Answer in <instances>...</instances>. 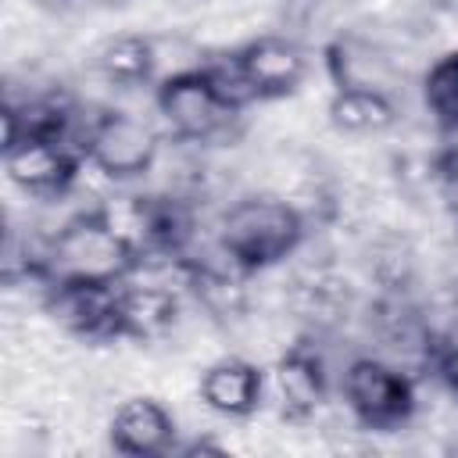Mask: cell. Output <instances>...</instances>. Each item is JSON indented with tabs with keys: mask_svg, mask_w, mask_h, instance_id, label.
Instances as JSON below:
<instances>
[{
	"mask_svg": "<svg viewBox=\"0 0 458 458\" xmlns=\"http://www.w3.org/2000/svg\"><path fill=\"white\" fill-rule=\"evenodd\" d=\"M140 250L122 236V229L107 218V211L75 215L61 225V233L47 243L43 258L32 272L43 286L54 283H125L140 265Z\"/></svg>",
	"mask_w": 458,
	"mask_h": 458,
	"instance_id": "cell-1",
	"label": "cell"
},
{
	"mask_svg": "<svg viewBox=\"0 0 458 458\" xmlns=\"http://www.w3.org/2000/svg\"><path fill=\"white\" fill-rule=\"evenodd\" d=\"M272 394L286 422H308L326 401L322 358L308 347H290L272 369Z\"/></svg>",
	"mask_w": 458,
	"mask_h": 458,
	"instance_id": "cell-10",
	"label": "cell"
},
{
	"mask_svg": "<svg viewBox=\"0 0 458 458\" xmlns=\"http://www.w3.org/2000/svg\"><path fill=\"white\" fill-rule=\"evenodd\" d=\"M344 401L351 408V415L376 433H390L401 429L411 415H415V383L408 379V372H401L397 365L383 361V358H354L344 369Z\"/></svg>",
	"mask_w": 458,
	"mask_h": 458,
	"instance_id": "cell-4",
	"label": "cell"
},
{
	"mask_svg": "<svg viewBox=\"0 0 458 458\" xmlns=\"http://www.w3.org/2000/svg\"><path fill=\"white\" fill-rule=\"evenodd\" d=\"M200 401L225 419H247L265 401V372L243 358H222L200 372Z\"/></svg>",
	"mask_w": 458,
	"mask_h": 458,
	"instance_id": "cell-9",
	"label": "cell"
},
{
	"mask_svg": "<svg viewBox=\"0 0 458 458\" xmlns=\"http://www.w3.org/2000/svg\"><path fill=\"white\" fill-rule=\"evenodd\" d=\"M154 43L147 36H136V32H122V36H111L100 54H97V68L118 82V86H140V82H150L154 75Z\"/></svg>",
	"mask_w": 458,
	"mask_h": 458,
	"instance_id": "cell-15",
	"label": "cell"
},
{
	"mask_svg": "<svg viewBox=\"0 0 458 458\" xmlns=\"http://www.w3.org/2000/svg\"><path fill=\"white\" fill-rule=\"evenodd\" d=\"M122 286L125 283H54L47 286V311L79 340H122Z\"/></svg>",
	"mask_w": 458,
	"mask_h": 458,
	"instance_id": "cell-7",
	"label": "cell"
},
{
	"mask_svg": "<svg viewBox=\"0 0 458 458\" xmlns=\"http://www.w3.org/2000/svg\"><path fill=\"white\" fill-rule=\"evenodd\" d=\"M82 157H86L82 147L72 143L68 136H21L4 147L7 179L32 197L68 193L79 175Z\"/></svg>",
	"mask_w": 458,
	"mask_h": 458,
	"instance_id": "cell-6",
	"label": "cell"
},
{
	"mask_svg": "<svg viewBox=\"0 0 458 458\" xmlns=\"http://www.w3.org/2000/svg\"><path fill=\"white\" fill-rule=\"evenodd\" d=\"M326 64L336 89H386V61L369 43L336 39L326 50Z\"/></svg>",
	"mask_w": 458,
	"mask_h": 458,
	"instance_id": "cell-14",
	"label": "cell"
},
{
	"mask_svg": "<svg viewBox=\"0 0 458 458\" xmlns=\"http://www.w3.org/2000/svg\"><path fill=\"white\" fill-rule=\"evenodd\" d=\"M100 4H129V0H100Z\"/></svg>",
	"mask_w": 458,
	"mask_h": 458,
	"instance_id": "cell-19",
	"label": "cell"
},
{
	"mask_svg": "<svg viewBox=\"0 0 458 458\" xmlns=\"http://www.w3.org/2000/svg\"><path fill=\"white\" fill-rule=\"evenodd\" d=\"M422 100L433 122L447 132H458V50L444 54L422 79Z\"/></svg>",
	"mask_w": 458,
	"mask_h": 458,
	"instance_id": "cell-16",
	"label": "cell"
},
{
	"mask_svg": "<svg viewBox=\"0 0 458 458\" xmlns=\"http://www.w3.org/2000/svg\"><path fill=\"white\" fill-rule=\"evenodd\" d=\"M157 150H161L157 132L143 118H132L125 111H104L82 132L86 161L111 179H136L150 172Z\"/></svg>",
	"mask_w": 458,
	"mask_h": 458,
	"instance_id": "cell-5",
	"label": "cell"
},
{
	"mask_svg": "<svg viewBox=\"0 0 458 458\" xmlns=\"http://www.w3.org/2000/svg\"><path fill=\"white\" fill-rule=\"evenodd\" d=\"M157 111L165 125L190 143H208L229 132V125L240 118V107L218 89L215 75L208 64L200 68H182L168 75L157 86Z\"/></svg>",
	"mask_w": 458,
	"mask_h": 458,
	"instance_id": "cell-3",
	"label": "cell"
},
{
	"mask_svg": "<svg viewBox=\"0 0 458 458\" xmlns=\"http://www.w3.org/2000/svg\"><path fill=\"white\" fill-rule=\"evenodd\" d=\"M179 318V297L165 286H122V340H157Z\"/></svg>",
	"mask_w": 458,
	"mask_h": 458,
	"instance_id": "cell-12",
	"label": "cell"
},
{
	"mask_svg": "<svg viewBox=\"0 0 458 458\" xmlns=\"http://www.w3.org/2000/svg\"><path fill=\"white\" fill-rule=\"evenodd\" d=\"M333 129L351 132V136H369L383 132L397 122V104L386 89H333L329 107H326Z\"/></svg>",
	"mask_w": 458,
	"mask_h": 458,
	"instance_id": "cell-13",
	"label": "cell"
},
{
	"mask_svg": "<svg viewBox=\"0 0 458 458\" xmlns=\"http://www.w3.org/2000/svg\"><path fill=\"white\" fill-rule=\"evenodd\" d=\"M433 182H437V193H440L444 208L458 218V143H451L447 150L437 154V161H433Z\"/></svg>",
	"mask_w": 458,
	"mask_h": 458,
	"instance_id": "cell-17",
	"label": "cell"
},
{
	"mask_svg": "<svg viewBox=\"0 0 458 458\" xmlns=\"http://www.w3.org/2000/svg\"><path fill=\"white\" fill-rule=\"evenodd\" d=\"M229 57H233V68L243 79L250 100L290 97V93H297V86L308 75V54L286 36H258Z\"/></svg>",
	"mask_w": 458,
	"mask_h": 458,
	"instance_id": "cell-8",
	"label": "cell"
},
{
	"mask_svg": "<svg viewBox=\"0 0 458 458\" xmlns=\"http://www.w3.org/2000/svg\"><path fill=\"white\" fill-rule=\"evenodd\" d=\"M111 447L129 458L165 454L175 440V419L154 397H129L111 419Z\"/></svg>",
	"mask_w": 458,
	"mask_h": 458,
	"instance_id": "cell-11",
	"label": "cell"
},
{
	"mask_svg": "<svg viewBox=\"0 0 458 458\" xmlns=\"http://www.w3.org/2000/svg\"><path fill=\"white\" fill-rule=\"evenodd\" d=\"M429 361H433L440 383L458 397V333H451V336L429 344Z\"/></svg>",
	"mask_w": 458,
	"mask_h": 458,
	"instance_id": "cell-18",
	"label": "cell"
},
{
	"mask_svg": "<svg viewBox=\"0 0 458 458\" xmlns=\"http://www.w3.org/2000/svg\"><path fill=\"white\" fill-rule=\"evenodd\" d=\"M304 240V218L279 197H243L218 222V250L236 272H261L286 261Z\"/></svg>",
	"mask_w": 458,
	"mask_h": 458,
	"instance_id": "cell-2",
	"label": "cell"
}]
</instances>
